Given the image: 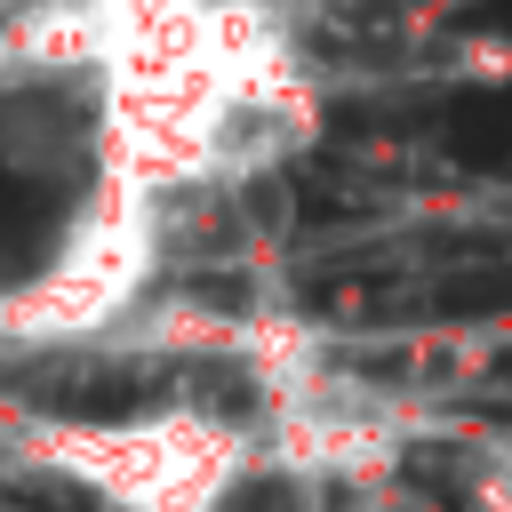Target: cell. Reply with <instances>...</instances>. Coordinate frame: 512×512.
Listing matches in <instances>:
<instances>
[{"instance_id":"1","label":"cell","mask_w":512,"mask_h":512,"mask_svg":"<svg viewBox=\"0 0 512 512\" xmlns=\"http://www.w3.org/2000/svg\"><path fill=\"white\" fill-rule=\"evenodd\" d=\"M32 456L112 512H224L264 448L240 416L176 400L144 416H40Z\"/></svg>"},{"instance_id":"2","label":"cell","mask_w":512,"mask_h":512,"mask_svg":"<svg viewBox=\"0 0 512 512\" xmlns=\"http://www.w3.org/2000/svg\"><path fill=\"white\" fill-rule=\"evenodd\" d=\"M152 264H160V200H144L128 184H96L72 240L24 288L0 296V336L8 344H88L144 296Z\"/></svg>"},{"instance_id":"3","label":"cell","mask_w":512,"mask_h":512,"mask_svg":"<svg viewBox=\"0 0 512 512\" xmlns=\"http://www.w3.org/2000/svg\"><path fill=\"white\" fill-rule=\"evenodd\" d=\"M472 504H480V512H512V456H504V464H488V480L472 488Z\"/></svg>"}]
</instances>
